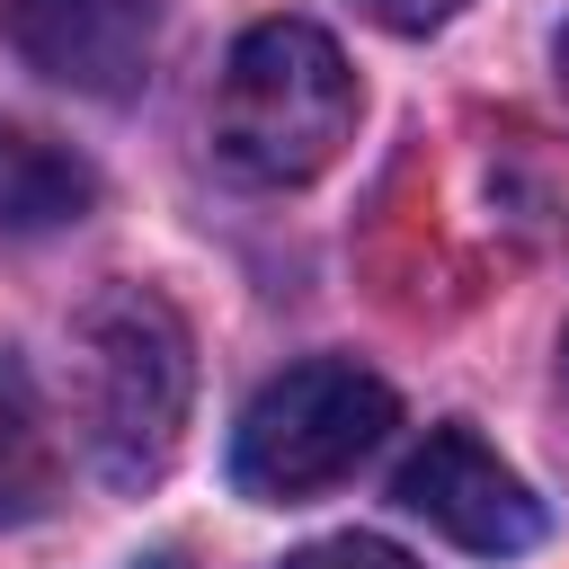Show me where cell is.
Masks as SVG:
<instances>
[{
	"label": "cell",
	"instance_id": "1",
	"mask_svg": "<svg viewBox=\"0 0 569 569\" xmlns=\"http://www.w3.org/2000/svg\"><path fill=\"white\" fill-rule=\"evenodd\" d=\"M71 409L98 480L142 489L178 462L196 409V338L151 284H107L71 320Z\"/></svg>",
	"mask_w": 569,
	"mask_h": 569
},
{
	"label": "cell",
	"instance_id": "2",
	"mask_svg": "<svg viewBox=\"0 0 569 569\" xmlns=\"http://www.w3.org/2000/svg\"><path fill=\"white\" fill-rule=\"evenodd\" d=\"M356 133V71L311 18H258L213 80V151L258 187L320 178Z\"/></svg>",
	"mask_w": 569,
	"mask_h": 569
},
{
	"label": "cell",
	"instance_id": "3",
	"mask_svg": "<svg viewBox=\"0 0 569 569\" xmlns=\"http://www.w3.org/2000/svg\"><path fill=\"white\" fill-rule=\"evenodd\" d=\"M391 427V391L382 373H365L356 356H311V365H284L249 409H240V436H231V480L267 507H293V498H320L329 480H347Z\"/></svg>",
	"mask_w": 569,
	"mask_h": 569
},
{
	"label": "cell",
	"instance_id": "4",
	"mask_svg": "<svg viewBox=\"0 0 569 569\" xmlns=\"http://www.w3.org/2000/svg\"><path fill=\"white\" fill-rule=\"evenodd\" d=\"M391 498H400L409 516H427L445 542L480 551V560H516V551L542 542V498H533L471 427H427V436L409 445Z\"/></svg>",
	"mask_w": 569,
	"mask_h": 569
},
{
	"label": "cell",
	"instance_id": "5",
	"mask_svg": "<svg viewBox=\"0 0 569 569\" xmlns=\"http://www.w3.org/2000/svg\"><path fill=\"white\" fill-rule=\"evenodd\" d=\"M0 36L53 89L133 98L160 44V9L151 0H0Z\"/></svg>",
	"mask_w": 569,
	"mask_h": 569
},
{
	"label": "cell",
	"instance_id": "6",
	"mask_svg": "<svg viewBox=\"0 0 569 569\" xmlns=\"http://www.w3.org/2000/svg\"><path fill=\"white\" fill-rule=\"evenodd\" d=\"M89 196H98V178L62 142H44V133H27V124L0 116V240L62 231V222L89 213Z\"/></svg>",
	"mask_w": 569,
	"mask_h": 569
},
{
	"label": "cell",
	"instance_id": "7",
	"mask_svg": "<svg viewBox=\"0 0 569 569\" xmlns=\"http://www.w3.org/2000/svg\"><path fill=\"white\" fill-rule=\"evenodd\" d=\"M53 480H62V462H53L44 400H36L27 365H18V356H0V525L44 516V507H53Z\"/></svg>",
	"mask_w": 569,
	"mask_h": 569
},
{
	"label": "cell",
	"instance_id": "8",
	"mask_svg": "<svg viewBox=\"0 0 569 569\" xmlns=\"http://www.w3.org/2000/svg\"><path fill=\"white\" fill-rule=\"evenodd\" d=\"M284 569H418V560H409V551H391V542H373V533H338V542L293 551Z\"/></svg>",
	"mask_w": 569,
	"mask_h": 569
},
{
	"label": "cell",
	"instance_id": "9",
	"mask_svg": "<svg viewBox=\"0 0 569 569\" xmlns=\"http://www.w3.org/2000/svg\"><path fill=\"white\" fill-rule=\"evenodd\" d=\"M373 27H391V36H436L445 18H462V0H356Z\"/></svg>",
	"mask_w": 569,
	"mask_h": 569
},
{
	"label": "cell",
	"instance_id": "10",
	"mask_svg": "<svg viewBox=\"0 0 569 569\" xmlns=\"http://www.w3.org/2000/svg\"><path fill=\"white\" fill-rule=\"evenodd\" d=\"M560 80H569V27H560Z\"/></svg>",
	"mask_w": 569,
	"mask_h": 569
},
{
	"label": "cell",
	"instance_id": "11",
	"mask_svg": "<svg viewBox=\"0 0 569 569\" xmlns=\"http://www.w3.org/2000/svg\"><path fill=\"white\" fill-rule=\"evenodd\" d=\"M142 569H178V560H142Z\"/></svg>",
	"mask_w": 569,
	"mask_h": 569
}]
</instances>
